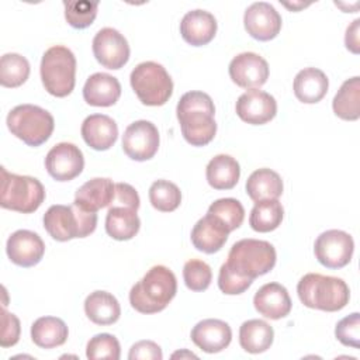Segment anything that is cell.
<instances>
[{
  "label": "cell",
  "instance_id": "cell-1",
  "mask_svg": "<svg viewBox=\"0 0 360 360\" xmlns=\"http://www.w3.org/2000/svg\"><path fill=\"white\" fill-rule=\"evenodd\" d=\"M177 120L184 139L193 146H205L217 134L212 98L204 91H187L177 103Z\"/></svg>",
  "mask_w": 360,
  "mask_h": 360
},
{
  "label": "cell",
  "instance_id": "cell-2",
  "mask_svg": "<svg viewBox=\"0 0 360 360\" xmlns=\"http://www.w3.org/2000/svg\"><path fill=\"white\" fill-rule=\"evenodd\" d=\"M177 292L174 273L162 264L150 267L129 291L131 307L141 314L163 311Z\"/></svg>",
  "mask_w": 360,
  "mask_h": 360
},
{
  "label": "cell",
  "instance_id": "cell-3",
  "mask_svg": "<svg viewBox=\"0 0 360 360\" xmlns=\"http://www.w3.org/2000/svg\"><path fill=\"white\" fill-rule=\"evenodd\" d=\"M297 292L305 307L326 312L343 309L350 298V290L342 278L318 273H308L301 277Z\"/></svg>",
  "mask_w": 360,
  "mask_h": 360
},
{
  "label": "cell",
  "instance_id": "cell-4",
  "mask_svg": "<svg viewBox=\"0 0 360 360\" xmlns=\"http://www.w3.org/2000/svg\"><path fill=\"white\" fill-rule=\"evenodd\" d=\"M44 228L59 242L86 238L97 226V214L86 211L76 204L51 205L44 214Z\"/></svg>",
  "mask_w": 360,
  "mask_h": 360
},
{
  "label": "cell",
  "instance_id": "cell-5",
  "mask_svg": "<svg viewBox=\"0 0 360 360\" xmlns=\"http://www.w3.org/2000/svg\"><path fill=\"white\" fill-rule=\"evenodd\" d=\"M41 80L45 90L55 97H66L76 83V58L63 45H53L45 51L41 60Z\"/></svg>",
  "mask_w": 360,
  "mask_h": 360
},
{
  "label": "cell",
  "instance_id": "cell-6",
  "mask_svg": "<svg viewBox=\"0 0 360 360\" xmlns=\"http://www.w3.org/2000/svg\"><path fill=\"white\" fill-rule=\"evenodd\" d=\"M276 249L267 240L240 239L228 253L226 264L243 277L252 280L269 273L276 264Z\"/></svg>",
  "mask_w": 360,
  "mask_h": 360
},
{
  "label": "cell",
  "instance_id": "cell-7",
  "mask_svg": "<svg viewBox=\"0 0 360 360\" xmlns=\"http://www.w3.org/2000/svg\"><path fill=\"white\" fill-rule=\"evenodd\" d=\"M7 127L14 136L35 148L51 138L55 121L49 111L34 104H21L8 112Z\"/></svg>",
  "mask_w": 360,
  "mask_h": 360
},
{
  "label": "cell",
  "instance_id": "cell-8",
  "mask_svg": "<svg viewBox=\"0 0 360 360\" xmlns=\"http://www.w3.org/2000/svg\"><path fill=\"white\" fill-rule=\"evenodd\" d=\"M44 200L45 188L38 179L8 173L1 167L0 205L3 208L31 214L41 207Z\"/></svg>",
  "mask_w": 360,
  "mask_h": 360
},
{
  "label": "cell",
  "instance_id": "cell-9",
  "mask_svg": "<svg viewBox=\"0 0 360 360\" xmlns=\"http://www.w3.org/2000/svg\"><path fill=\"white\" fill-rule=\"evenodd\" d=\"M131 87L145 105H163L173 93V80L167 70L158 62H142L129 76Z\"/></svg>",
  "mask_w": 360,
  "mask_h": 360
},
{
  "label": "cell",
  "instance_id": "cell-10",
  "mask_svg": "<svg viewBox=\"0 0 360 360\" xmlns=\"http://www.w3.org/2000/svg\"><path fill=\"white\" fill-rule=\"evenodd\" d=\"M353 250V238L340 229H329L322 232L314 245L316 260L328 269H342L349 264Z\"/></svg>",
  "mask_w": 360,
  "mask_h": 360
},
{
  "label": "cell",
  "instance_id": "cell-11",
  "mask_svg": "<svg viewBox=\"0 0 360 360\" xmlns=\"http://www.w3.org/2000/svg\"><path fill=\"white\" fill-rule=\"evenodd\" d=\"M122 149L128 158L136 162L152 159L159 149V131L146 120H139L127 127L122 135Z\"/></svg>",
  "mask_w": 360,
  "mask_h": 360
},
{
  "label": "cell",
  "instance_id": "cell-12",
  "mask_svg": "<svg viewBox=\"0 0 360 360\" xmlns=\"http://www.w3.org/2000/svg\"><path fill=\"white\" fill-rule=\"evenodd\" d=\"M93 53L101 66L118 70L129 59V45L120 31L105 27L93 38Z\"/></svg>",
  "mask_w": 360,
  "mask_h": 360
},
{
  "label": "cell",
  "instance_id": "cell-13",
  "mask_svg": "<svg viewBox=\"0 0 360 360\" xmlns=\"http://www.w3.org/2000/svg\"><path fill=\"white\" fill-rule=\"evenodd\" d=\"M84 167V158L79 146L70 142H60L51 148L45 158L48 174L58 181H69L77 177Z\"/></svg>",
  "mask_w": 360,
  "mask_h": 360
},
{
  "label": "cell",
  "instance_id": "cell-14",
  "mask_svg": "<svg viewBox=\"0 0 360 360\" xmlns=\"http://www.w3.org/2000/svg\"><path fill=\"white\" fill-rule=\"evenodd\" d=\"M231 80L242 89H259L269 79V65L255 52H242L229 63Z\"/></svg>",
  "mask_w": 360,
  "mask_h": 360
},
{
  "label": "cell",
  "instance_id": "cell-15",
  "mask_svg": "<svg viewBox=\"0 0 360 360\" xmlns=\"http://www.w3.org/2000/svg\"><path fill=\"white\" fill-rule=\"evenodd\" d=\"M238 117L252 125H263L277 114L276 98L259 89H250L239 96L235 105Z\"/></svg>",
  "mask_w": 360,
  "mask_h": 360
},
{
  "label": "cell",
  "instance_id": "cell-16",
  "mask_svg": "<svg viewBox=\"0 0 360 360\" xmlns=\"http://www.w3.org/2000/svg\"><path fill=\"white\" fill-rule=\"evenodd\" d=\"M243 24L248 34L257 41H270L281 30V15L266 1L250 4L243 15Z\"/></svg>",
  "mask_w": 360,
  "mask_h": 360
},
{
  "label": "cell",
  "instance_id": "cell-17",
  "mask_svg": "<svg viewBox=\"0 0 360 360\" xmlns=\"http://www.w3.org/2000/svg\"><path fill=\"white\" fill-rule=\"evenodd\" d=\"M6 252L14 264L32 267L44 257L45 243L38 233L28 229H18L7 239Z\"/></svg>",
  "mask_w": 360,
  "mask_h": 360
},
{
  "label": "cell",
  "instance_id": "cell-18",
  "mask_svg": "<svg viewBox=\"0 0 360 360\" xmlns=\"http://www.w3.org/2000/svg\"><path fill=\"white\" fill-rule=\"evenodd\" d=\"M191 340L205 353H218L232 340L231 326L221 319H202L191 329Z\"/></svg>",
  "mask_w": 360,
  "mask_h": 360
},
{
  "label": "cell",
  "instance_id": "cell-19",
  "mask_svg": "<svg viewBox=\"0 0 360 360\" xmlns=\"http://www.w3.org/2000/svg\"><path fill=\"white\" fill-rule=\"evenodd\" d=\"M253 305L260 315L276 321L290 314L292 302L284 285L278 283H267L256 291Z\"/></svg>",
  "mask_w": 360,
  "mask_h": 360
},
{
  "label": "cell",
  "instance_id": "cell-20",
  "mask_svg": "<svg viewBox=\"0 0 360 360\" xmlns=\"http://www.w3.org/2000/svg\"><path fill=\"white\" fill-rule=\"evenodd\" d=\"M180 34L193 46L207 45L217 34V20L205 10L187 11L180 22Z\"/></svg>",
  "mask_w": 360,
  "mask_h": 360
},
{
  "label": "cell",
  "instance_id": "cell-21",
  "mask_svg": "<svg viewBox=\"0 0 360 360\" xmlns=\"http://www.w3.org/2000/svg\"><path fill=\"white\" fill-rule=\"evenodd\" d=\"M80 132L84 142L94 150L110 149L118 138V127L115 121L105 114H91L86 117Z\"/></svg>",
  "mask_w": 360,
  "mask_h": 360
},
{
  "label": "cell",
  "instance_id": "cell-22",
  "mask_svg": "<svg viewBox=\"0 0 360 360\" xmlns=\"http://www.w3.org/2000/svg\"><path fill=\"white\" fill-rule=\"evenodd\" d=\"M229 231L211 214L197 221L191 231V243L202 253L212 255L225 245Z\"/></svg>",
  "mask_w": 360,
  "mask_h": 360
},
{
  "label": "cell",
  "instance_id": "cell-23",
  "mask_svg": "<svg viewBox=\"0 0 360 360\" xmlns=\"http://www.w3.org/2000/svg\"><path fill=\"white\" fill-rule=\"evenodd\" d=\"M115 184L107 177H94L82 184L75 193L73 204L91 212L110 207L114 198Z\"/></svg>",
  "mask_w": 360,
  "mask_h": 360
},
{
  "label": "cell",
  "instance_id": "cell-24",
  "mask_svg": "<svg viewBox=\"0 0 360 360\" xmlns=\"http://www.w3.org/2000/svg\"><path fill=\"white\" fill-rule=\"evenodd\" d=\"M121 96V84L117 77L108 73L91 75L83 87V98L93 107L114 105Z\"/></svg>",
  "mask_w": 360,
  "mask_h": 360
},
{
  "label": "cell",
  "instance_id": "cell-25",
  "mask_svg": "<svg viewBox=\"0 0 360 360\" xmlns=\"http://www.w3.org/2000/svg\"><path fill=\"white\" fill-rule=\"evenodd\" d=\"M329 87L326 75L316 68H305L300 70L294 79L292 89L295 97L305 104H315L321 101Z\"/></svg>",
  "mask_w": 360,
  "mask_h": 360
},
{
  "label": "cell",
  "instance_id": "cell-26",
  "mask_svg": "<svg viewBox=\"0 0 360 360\" xmlns=\"http://www.w3.org/2000/svg\"><path fill=\"white\" fill-rule=\"evenodd\" d=\"M205 177L212 188L231 190L239 181L240 166L235 158L221 153L208 162Z\"/></svg>",
  "mask_w": 360,
  "mask_h": 360
},
{
  "label": "cell",
  "instance_id": "cell-27",
  "mask_svg": "<svg viewBox=\"0 0 360 360\" xmlns=\"http://www.w3.org/2000/svg\"><path fill=\"white\" fill-rule=\"evenodd\" d=\"M84 312L96 325H112L120 319L118 300L107 291H93L84 301Z\"/></svg>",
  "mask_w": 360,
  "mask_h": 360
},
{
  "label": "cell",
  "instance_id": "cell-28",
  "mask_svg": "<svg viewBox=\"0 0 360 360\" xmlns=\"http://www.w3.org/2000/svg\"><path fill=\"white\" fill-rule=\"evenodd\" d=\"M283 188L280 174L267 167L255 170L246 180V193L255 202L276 200L283 194Z\"/></svg>",
  "mask_w": 360,
  "mask_h": 360
},
{
  "label": "cell",
  "instance_id": "cell-29",
  "mask_svg": "<svg viewBox=\"0 0 360 360\" xmlns=\"http://www.w3.org/2000/svg\"><path fill=\"white\" fill-rule=\"evenodd\" d=\"M138 210L129 207H108L105 215V232L115 240L132 239L141 228Z\"/></svg>",
  "mask_w": 360,
  "mask_h": 360
},
{
  "label": "cell",
  "instance_id": "cell-30",
  "mask_svg": "<svg viewBox=\"0 0 360 360\" xmlns=\"http://www.w3.org/2000/svg\"><path fill=\"white\" fill-rule=\"evenodd\" d=\"M274 339L273 328L262 319L245 321L239 328V345L252 354L263 353L270 349Z\"/></svg>",
  "mask_w": 360,
  "mask_h": 360
},
{
  "label": "cell",
  "instance_id": "cell-31",
  "mask_svg": "<svg viewBox=\"0 0 360 360\" xmlns=\"http://www.w3.org/2000/svg\"><path fill=\"white\" fill-rule=\"evenodd\" d=\"M66 323L56 316H41L31 326L32 342L42 349L62 346L68 339Z\"/></svg>",
  "mask_w": 360,
  "mask_h": 360
},
{
  "label": "cell",
  "instance_id": "cell-32",
  "mask_svg": "<svg viewBox=\"0 0 360 360\" xmlns=\"http://www.w3.org/2000/svg\"><path fill=\"white\" fill-rule=\"evenodd\" d=\"M333 112L345 121H356L360 117V77L354 76L343 82L332 101Z\"/></svg>",
  "mask_w": 360,
  "mask_h": 360
},
{
  "label": "cell",
  "instance_id": "cell-33",
  "mask_svg": "<svg viewBox=\"0 0 360 360\" xmlns=\"http://www.w3.org/2000/svg\"><path fill=\"white\" fill-rule=\"evenodd\" d=\"M283 217L284 210L277 198L259 201L250 211L249 225L256 232H271L280 226Z\"/></svg>",
  "mask_w": 360,
  "mask_h": 360
},
{
  "label": "cell",
  "instance_id": "cell-34",
  "mask_svg": "<svg viewBox=\"0 0 360 360\" xmlns=\"http://www.w3.org/2000/svg\"><path fill=\"white\" fill-rule=\"evenodd\" d=\"M30 76V62L20 53H4L0 59V83L4 87H18Z\"/></svg>",
  "mask_w": 360,
  "mask_h": 360
},
{
  "label": "cell",
  "instance_id": "cell-35",
  "mask_svg": "<svg viewBox=\"0 0 360 360\" xmlns=\"http://www.w3.org/2000/svg\"><path fill=\"white\" fill-rule=\"evenodd\" d=\"M149 201L155 210L172 212L181 202V191L169 180H156L149 188Z\"/></svg>",
  "mask_w": 360,
  "mask_h": 360
},
{
  "label": "cell",
  "instance_id": "cell-36",
  "mask_svg": "<svg viewBox=\"0 0 360 360\" xmlns=\"http://www.w3.org/2000/svg\"><path fill=\"white\" fill-rule=\"evenodd\" d=\"M207 214H211L222 222L229 232L238 229L245 219L243 205L236 198H219L214 201L208 207Z\"/></svg>",
  "mask_w": 360,
  "mask_h": 360
},
{
  "label": "cell",
  "instance_id": "cell-37",
  "mask_svg": "<svg viewBox=\"0 0 360 360\" xmlns=\"http://www.w3.org/2000/svg\"><path fill=\"white\" fill-rule=\"evenodd\" d=\"M86 356L90 360H118L121 356V346L118 339L110 333L94 335L86 347Z\"/></svg>",
  "mask_w": 360,
  "mask_h": 360
},
{
  "label": "cell",
  "instance_id": "cell-38",
  "mask_svg": "<svg viewBox=\"0 0 360 360\" xmlns=\"http://www.w3.org/2000/svg\"><path fill=\"white\" fill-rule=\"evenodd\" d=\"M65 18L73 28L83 30L93 24L97 15L98 3L91 1H63Z\"/></svg>",
  "mask_w": 360,
  "mask_h": 360
},
{
  "label": "cell",
  "instance_id": "cell-39",
  "mask_svg": "<svg viewBox=\"0 0 360 360\" xmlns=\"http://www.w3.org/2000/svg\"><path fill=\"white\" fill-rule=\"evenodd\" d=\"M183 278L188 290L204 291L211 284L212 271L205 262L200 259H191L186 262L183 267Z\"/></svg>",
  "mask_w": 360,
  "mask_h": 360
},
{
  "label": "cell",
  "instance_id": "cell-40",
  "mask_svg": "<svg viewBox=\"0 0 360 360\" xmlns=\"http://www.w3.org/2000/svg\"><path fill=\"white\" fill-rule=\"evenodd\" d=\"M252 283H253L252 278L238 274L226 263H224L219 269L218 287L224 294H228V295L242 294L252 285Z\"/></svg>",
  "mask_w": 360,
  "mask_h": 360
},
{
  "label": "cell",
  "instance_id": "cell-41",
  "mask_svg": "<svg viewBox=\"0 0 360 360\" xmlns=\"http://www.w3.org/2000/svg\"><path fill=\"white\" fill-rule=\"evenodd\" d=\"M336 339L345 345L357 349L360 339V315L359 312H353L336 323L335 328Z\"/></svg>",
  "mask_w": 360,
  "mask_h": 360
},
{
  "label": "cell",
  "instance_id": "cell-42",
  "mask_svg": "<svg viewBox=\"0 0 360 360\" xmlns=\"http://www.w3.org/2000/svg\"><path fill=\"white\" fill-rule=\"evenodd\" d=\"M1 325L3 326H1L0 346L1 347L14 346L20 339L21 326H20L18 318L14 314L8 312L6 307H3V312H1Z\"/></svg>",
  "mask_w": 360,
  "mask_h": 360
},
{
  "label": "cell",
  "instance_id": "cell-43",
  "mask_svg": "<svg viewBox=\"0 0 360 360\" xmlns=\"http://www.w3.org/2000/svg\"><path fill=\"white\" fill-rule=\"evenodd\" d=\"M139 202H141L139 195L131 184H128V183H117L115 184L114 198H112L110 207H129V208L138 210Z\"/></svg>",
  "mask_w": 360,
  "mask_h": 360
},
{
  "label": "cell",
  "instance_id": "cell-44",
  "mask_svg": "<svg viewBox=\"0 0 360 360\" xmlns=\"http://www.w3.org/2000/svg\"><path fill=\"white\" fill-rule=\"evenodd\" d=\"M162 349L152 340H139L129 349V360H162Z\"/></svg>",
  "mask_w": 360,
  "mask_h": 360
},
{
  "label": "cell",
  "instance_id": "cell-45",
  "mask_svg": "<svg viewBox=\"0 0 360 360\" xmlns=\"http://www.w3.org/2000/svg\"><path fill=\"white\" fill-rule=\"evenodd\" d=\"M359 31H360V20H354L352 22L350 27H347L346 30V35H345V44L346 48L353 52V53H359L360 52V41H359Z\"/></svg>",
  "mask_w": 360,
  "mask_h": 360
},
{
  "label": "cell",
  "instance_id": "cell-46",
  "mask_svg": "<svg viewBox=\"0 0 360 360\" xmlns=\"http://www.w3.org/2000/svg\"><path fill=\"white\" fill-rule=\"evenodd\" d=\"M172 357H173V359H176V357H180V359H183V357H193V359H197V356H195L194 353L188 352V350H183V352H176V353H173V354H172Z\"/></svg>",
  "mask_w": 360,
  "mask_h": 360
}]
</instances>
